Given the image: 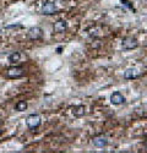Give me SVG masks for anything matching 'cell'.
I'll return each mask as SVG.
<instances>
[{"mask_svg": "<svg viewBox=\"0 0 147 153\" xmlns=\"http://www.w3.org/2000/svg\"><path fill=\"white\" fill-rule=\"evenodd\" d=\"M42 124V119L38 114H30V115L26 118V125L30 130L34 131L36 129H38Z\"/></svg>", "mask_w": 147, "mask_h": 153, "instance_id": "obj_1", "label": "cell"}, {"mask_svg": "<svg viewBox=\"0 0 147 153\" xmlns=\"http://www.w3.org/2000/svg\"><path fill=\"white\" fill-rule=\"evenodd\" d=\"M24 75V69L22 66H11L6 70L5 77L6 79H20Z\"/></svg>", "mask_w": 147, "mask_h": 153, "instance_id": "obj_2", "label": "cell"}, {"mask_svg": "<svg viewBox=\"0 0 147 153\" xmlns=\"http://www.w3.org/2000/svg\"><path fill=\"white\" fill-rule=\"evenodd\" d=\"M137 47H139V42L136 41V38H132V37H126L121 42L122 50H132V49H136Z\"/></svg>", "mask_w": 147, "mask_h": 153, "instance_id": "obj_3", "label": "cell"}, {"mask_svg": "<svg viewBox=\"0 0 147 153\" xmlns=\"http://www.w3.org/2000/svg\"><path fill=\"white\" fill-rule=\"evenodd\" d=\"M27 36H28L30 39H32V41L41 39V38L43 37V30L41 27H37V26L31 27L28 30V32H27Z\"/></svg>", "mask_w": 147, "mask_h": 153, "instance_id": "obj_4", "label": "cell"}, {"mask_svg": "<svg viewBox=\"0 0 147 153\" xmlns=\"http://www.w3.org/2000/svg\"><path fill=\"white\" fill-rule=\"evenodd\" d=\"M56 11H58V9H56L55 4L52 1H48L42 6V14H44V15H54V14H56Z\"/></svg>", "mask_w": 147, "mask_h": 153, "instance_id": "obj_5", "label": "cell"}, {"mask_svg": "<svg viewBox=\"0 0 147 153\" xmlns=\"http://www.w3.org/2000/svg\"><path fill=\"white\" fill-rule=\"evenodd\" d=\"M110 103L113 105H120L122 103H125V97L120 92H114V93H112V96H110Z\"/></svg>", "mask_w": 147, "mask_h": 153, "instance_id": "obj_6", "label": "cell"}, {"mask_svg": "<svg viewBox=\"0 0 147 153\" xmlns=\"http://www.w3.org/2000/svg\"><path fill=\"white\" fill-rule=\"evenodd\" d=\"M53 28H54L55 33H64L68 30V22L65 20H59L54 23Z\"/></svg>", "mask_w": 147, "mask_h": 153, "instance_id": "obj_7", "label": "cell"}, {"mask_svg": "<svg viewBox=\"0 0 147 153\" xmlns=\"http://www.w3.org/2000/svg\"><path fill=\"white\" fill-rule=\"evenodd\" d=\"M93 145L98 148H103L108 145V138L105 136H97L93 138Z\"/></svg>", "mask_w": 147, "mask_h": 153, "instance_id": "obj_8", "label": "cell"}, {"mask_svg": "<svg viewBox=\"0 0 147 153\" xmlns=\"http://www.w3.org/2000/svg\"><path fill=\"white\" fill-rule=\"evenodd\" d=\"M7 60H9V62H11V64H17V62H20V60H21V53L14 52L12 54L9 55Z\"/></svg>", "mask_w": 147, "mask_h": 153, "instance_id": "obj_9", "label": "cell"}, {"mask_svg": "<svg viewBox=\"0 0 147 153\" xmlns=\"http://www.w3.org/2000/svg\"><path fill=\"white\" fill-rule=\"evenodd\" d=\"M135 77H137V74H136V70L135 69H128L124 72V79L125 80H132Z\"/></svg>", "mask_w": 147, "mask_h": 153, "instance_id": "obj_10", "label": "cell"}, {"mask_svg": "<svg viewBox=\"0 0 147 153\" xmlns=\"http://www.w3.org/2000/svg\"><path fill=\"white\" fill-rule=\"evenodd\" d=\"M72 114L75 117H83L85 115V107L83 105H76L72 108Z\"/></svg>", "mask_w": 147, "mask_h": 153, "instance_id": "obj_11", "label": "cell"}, {"mask_svg": "<svg viewBox=\"0 0 147 153\" xmlns=\"http://www.w3.org/2000/svg\"><path fill=\"white\" fill-rule=\"evenodd\" d=\"M15 109L17 111H23V110H26L27 109V102L26 100H19L16 105H15Z\"/></svg>", "mask_w": 147, "mask_h": 153, "instance_id": "obj_12", "label": "cell"}, {"mask_svg": "<svg viewBox=\"0 0 147 153\" xmlns=\"http://www.w3.org/2000/svg\"><path fill=\"white\" fill-rule=\"evenodd\" d=\"M61 49H63V48H61V47H59L56 50H58V53H61Z\"/></svg>", "mask_w": 147, "mask_h": 153, "instance_id": "obj_13", "label": "cell"}, {"mask_svg": "<svg viewBox=\"0 0 147 153\" xmlns=\"http://www.w3.org/2000/svg\"><path fill=\"white\" fill-rule=\"evenodd\" d=\"M145 145H146V146H147V140H146V141H145Z\"/></svg>", "mask_w": 147, "mask_h": 153, "instance_id": "obj_14", "label": "cell"}, {"mask_svg": "<svg viewBox=\"0 0 147 153\" xmlns=\"http://www.w3.org/2000/svg\"><path fill=\"white\" fill-rule=\"evenodd\" d=\"M0 135H1V130H0Z\"/></svg>", "mask_w": 147, "mask_h": 153, "instance_id": "obj_15", "label": "cell"}, {"mask_svg": "<svg viewBox=\"0 0 147 153\" xmlns=\"http://www.w3.org/2000/svg\"><path fill=\"white\" fill-rule=\"evenodd\" d=\"M0 124H1V119H0Z\"/></svg>", "mask_w": 147, "mask_h": 153, "instance_id": "obj_16", "label": "cell"}]
</instances>
